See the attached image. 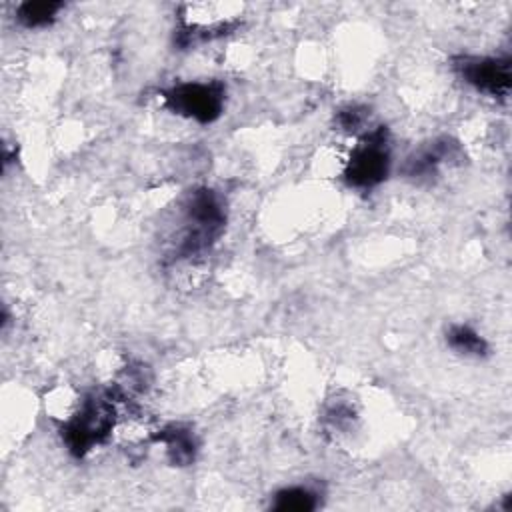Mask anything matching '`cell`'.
<instances>
[{
    "mask_svg": "<svg viewBox=\"0 0 512 512\" xmlns=\"http://www.w3.org/2000/svg\"><path fill=\"white\" fill-rule=\"evenodd\" d=\"M224 208L220 198L208 190H196L184 202V226L176 244V258L196 256L206 250L222 232Z\"/></svg>",
    "mask_w": 512,
    "mask_h": 512,
    "instance_id": "1",
    "label": "cell"
},
{
    "mask_svg": "<svg viewBox=\"0 0 512 512\" xmlns=\"http://www.w3.org/2000/svg\"><path fill=\"white\" fill-rule=\"evenodd\" d=\"M116 422V396L114 392H98L86 396L78 410L64 426V440L72 454L84 456L96 444L104 442Z\"/></svg>",
    "mask_w": 512,
    "mask_h": 512,
    "instance_id": "2",
    "label": "cell"
},
{
    "mask_svg": "<svg viewBox=\"0 0 512 512\" xmlns=\"http://www.w3.org/2000/svg\"><path fill=\"white\" fill-rule=\"evenodd\" d=\"M390 168L388 134L386 128H374L362 136V140L352 150L344 178L354 188H374L386 176Z\"/></svg>",
    "mask_w": 512,
    "mask_h": 512,
    "instance_id": "3",
    "label": "cell"
},
{
    "mask_svg": "<svg viewBox=\"0 0 512 512\" xmlns=\"http://www.w3.org/2000/svg\"><path fill=\"white\" fill-rule=\"evenodd\" d=\"M162 96L174 114L208 124L222 114L226 90L220 82H186L172 86Z\"/></svg>",
    "mask_w": 512,
    "mask_h": 512,
    "instance_id": "4",
    "label": "cell"
},
{
    "mask_svg": "<svg viewBox=\"0 0 512 512\" xmlns=\"http://www.w3.org/2000/svg\"><path fill=\"white\" fill-rule=\"evenodd\" d=\"M458 76L478 92L504 98L510 92V58L500 56H458L454 58Z\"/></svg>",
    "mask_w": 512,
    "mask_h": 512,
    "instance_id": "5",
    "label": "cell"
},
{
    "mask_svg": "<svg viewBox=\"0 0 512 512\" xmlns=\"http://www.w3.org/2000/svg\"><path fill=\"white\" fill-rule=\"evenodd\" d=\"M460 148L454 140L450 138H440L434 140L430 146L422 148L418 154H414L406 162V174L412 178H432L438 174V170L452 162L458 160Z\"/></svg>",
    "mask_w": 512,
    "mask_h": 512,
    "instance_id": "6",
    "label": "cell"
},
{
    "mask_svg": "<svg viewBox=\"0 0 512 512\" xmlns=\"http://www.w3.org/2000/svg\"><path fill=\"white\" fill-rule=\"evenodd\" d=\"M154 440L162 442L166 446V454L170 458L172 464L176 466H186L194 460L196 454V440L190 428L180 426V424H172L166 426L164 430H160Z\"/></svg>",
    "mask_w": 512,
    "mask_h": 512,
    "instance_id": "7",
    "label": "cell"
},
{
    "mask_svg": "<svg viewBox=\"0 0 512 512\" xmlns=\"http://www.w3.org/2000/svg\"><path fill=\"white\" fill-rule=\"evenodd\" d=\"M446 342L448 346L462 354V356H472V358H482L488 354V344L486 340L470 326L466 324H454L446 332Z\"/></svg>",
    "mask_w": 512,
    "mask_h": 512,
    "instance_id": "8",
    "label": "cell"
},
{
    "mask_svg": "<svg viewBox=\"0 0 512 512\" xmlns=\"http://www.w3.org/2000/svg\"><path fill=\"white\" fill-rule=\"evenodd\" d=\"M318 506V492L308 486H290L274 494L272 508L282 512H308Z\"/></svg>",
    "mask_w": 512,
    "mask_h": 512,
    "instance_id": "9",
    "label": "cell"
},
{
    "mask_svg": "<svg viewBox=\"0 0 512 512\" xmlns=\"http://www.w3.org/2000/svg\"><path fill=\"white\" fill-rule=\"evenodd\" d=\"M60 10H62V2H24L20 4L16 18L26 28H38V26L52 24Z\"/></svg>",
    "mask_w": 512,
    "mask_h": 512,
    "instance_id": "10",
    "label": "cell"
},
{
    "mask_svg": "<svg viewBox=\"0 0 512 512\" xmlns=\"http://www.w3.org/2000/svg\"><path fill=\"white\" fill-rule=\"evenodd\" d=\"M368 108L366 106H360V104H348L344 108H340L336 112V126L344 132H350V134H356L360 130H364L366 122H368Z\"/></svg>",
    "mask_w": 512,
    "mask_h": 512,
    "instance_id": "11",
    "label": "cell"
}]
</instances>
